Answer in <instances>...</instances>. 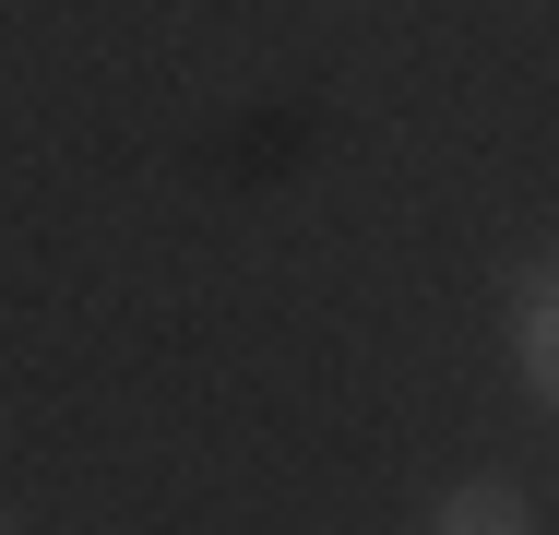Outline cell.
I'll return each instance as SVG.
<instances>
[{
	"mask_svg": "<svg viewBox=\"0 0 559 535\" xmlns=\"http://www.w3.org/2000/svg\"><path fill=\"white\" fill-rule=\"evenodd\" d=\"M441 535H536V512H524V488H500V476H464L441 500Z\"/></svg>",
	"mask_w": 559,
	"mask_h": 535,
	"instance_id": "1",
	"label": "cell"
},
{
	"mask_svg": "<svg viewBox=\"0 0 559 535\" xmlns=\"http://www.w3.org/2000/svg\"><path fill=\"white\" fill-rule=\"evenodd\" d=\"M512 310H524V321H536V310H559V250H536V262L512 274Z\"/></svg>",
	"mask_w": 559,
	"mask_h": 535,
	"instance_id": "3",
	"label": "cell"
},
{
	"mask_svg": "<svg viewBox=\"0 0 559 535\" xmlns=\"http://www.w3.org/2000/svg\"><path fill=\"white\" fill-rule=\"evenodd\" d=\"M0 535H12V524H0Z\"/></svg>",
	"mask_w": 559,
	"mask_h": 535,
	"instance_id": "4",
	"label": "cell"
},
{
	"mask_svg": "<svg viewBox=\"0 0 559 535\" xmlns=\"http://www.w3.org/2000/svg\"><path fill=\"white\" fill-rule=\"evenodd\" d=\"M524 381H536V405H559V310L524 321Z\"/></svg>",
	"mask_w": 559,
	"mask_h": 535,
	"instance_id": "2",
	"label": "cell"
}]
</instances>
